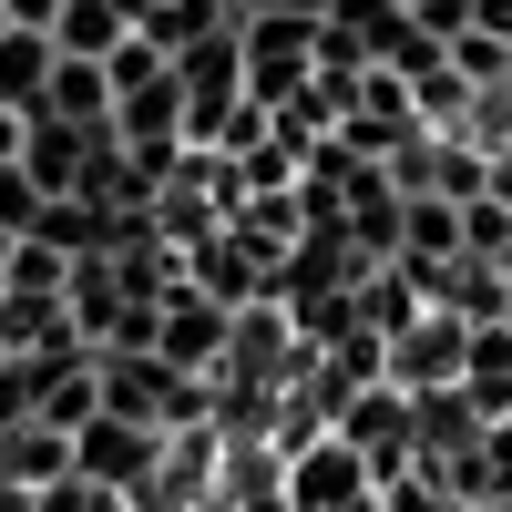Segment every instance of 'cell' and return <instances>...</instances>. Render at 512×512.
Wrapping results in <instances>:
<instances>
[{
  "label": "cell",
  "mask_w": 512,
  "mask_h": 512,
  "mask_svg": "<svg viewBox=\"0 0 512 512\" xmlns=\"http://www.w3.org/2000/svg\"><path fill=\"white\" fill-rule=\"evenodd\" d=\"M369 492H379L369 451H359V441H338V431H318L308 451L287 461V512H349V502H369Z\"/></svg>",
  "instance_id": "cell-1"
},
{
  "label": "cell",
  "mask_w": 512,
  "mask_h": 512,
  "mask_svg": "<svg viewBox=\"0 0 512 512\" xmlns=\"http://www.w3.org/2000/svg\"><path fill=\"white\" fill-rule=\"evenodd\" d=\"M461 359H472V318H451V308H420V328H410V338H390V390L431 400L441 379H461Z\"/></svg>",
  "instance_id": "cell-2"
},
{
  "label": "cell",
  "mask_w": 512,
  "mask_h": 512,
  "mask_svg": "<svg viewBox=\"0 0 512 512\" xmlns=\"http://www.w3.org/2000/svg\"><path fill=\"white\" fill-rule=\"evenodd\" d=\"M72 41H82V52H103V41H113V11H103V0H82V11H72Z\"/></svg>",
  "instance_id": "cell-3"
},
{
  "label": "cell",
  "mask_w": 512,
  "mask_h": 512,
  "mask_svg": "<svg viewBox=\"0 0 512 512\" xmlns=\"http://www.w3.org/2000/svg\"><path fill=\"white\" fill-rule=\"evenodd\" d=\"M472 31H492V41H512V0H472Z\"/></svg>",
  "instance_id": "cell-4"
},
{
  "label": "cell",
  "mask_w": 512,
  "mask_h": 512,
  "mask_svg": "<svg viewBox=\"0 0 512 512\" xmlns=\"http://www.w3.org/2000/svg\"><path fill=\"white\" fill-rule=\"evenodd\" d=\"M502 328H512V308H502Z\"/></svg>",
  "instance_id": "cell-5"
}]
</instances>
